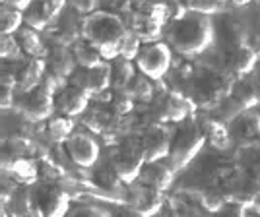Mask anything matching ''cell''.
Segmentation results:
<instances>
[{
  "instance_id": "cell-1",
  "label": "cell",
  "mask_w": 260,
  "mask_h": 217,
  "mask_svg": "<svg viewBox=\"0 0 260 217\" xmlns=\"http://www.w3.org/2000/svg\"><path fill=\"white\" fill-rule=\"evenodd\" d=\"M165 41L171 49L184 56L204 53L214 41V23L210 16L186 12L183 16L169 20L165 25Z\"/></svg>"
},
{
  "instance_id": "cell-2",
  "label": "cell",
  "mask_w": 260,
  "mask_h": 217,
  "mask_svg": "<svg viewBox=\"0 0 260 217\" xmlns=\"http://www.w3.org/2000/svg\"><path fill=\"white\" fill-rule=\"evenodd\" d=\"M128 31L126 22L119 14L109 10H95L87 14L82 25V37L95 45L105 60L119 56V47Z\"/></svg>"
},
{
  "instance_id": "cell-3",
  "label": "cell",
  "mask_w": 260,
  "mask_h": 217,
  "mask_svg": "<svg viewBox=\"0 0 260 217\" xmlns=\"http://www.w3.org/2000/svg\"><path fill=\"white\" fill-rule=\"evenodd\" d=\"M233 82V74H229L223 66H204L194 70L192 76L188 78L186 93L196 107L216 108L229 95Z\"/></svg>"
},
{
  "instance_id": "cell-4",
  "label": "cell",
  "mask_w": 260,
  "mask_h": 217,
  "mask_svg": "<svg viewBox=\"0 0 260 217\" xmlns=\"http://www.w3.org/2000/svg\"><path fill=\"white\" fill-rule=\"evenodd\" d=\"M204 143H206L204 122L200 124L198 120L186 119L179 122L175 128L173 136H171V152H169L167 159L179 171L194 159Z\"/></svg>"
},
{
  "instance_id": "cell-5",
  "label": "cell",
  "mask_w": 260,
  "mask_h": 217,
  "mask_svg": "<svg viewBox=\"0 0 260 217\" xmlns=\"http://www.w3.org/2000/svg\"><path fill=\"white\" fill-rule=\"evenodd\" d=\"M27 211L39 217H58L68 213L70 198L62 186L54 180H35L27 188Z\"/></svg>"
},
{
  "instance_id": "cell-6",
  "label": "cell",
  "mask_w": 260,
  "mask_h": 217,
  "mask_svg": "<svg viewBox=\"0 0 260 217\" xmlns=\"http://www.w3.org/2000/svg\"><path fill=\"white\" fill-rule=\"evenodd\" d=\"M58 87H60V84L54 78L45 74L43 82L39 86H35L29 91H22V95L18 99L20 115L33 124L49 120L53 111H56L54 108V91Z\"/></svg>"
},
{
  "instance_id": "cell-7",
  "label": "cell",
  "mask_w": 260,
  "mask_h": 217,
  "mask_svg": "<svg viewBox=\"0 0 260 217\" xmlns=\"http://www.w3.org/2000/svg\"><path fill=\"white\" fill-rule=\"evenodd\" d=\"M134 62H136L138 72L152 78L153 82H159L171 70L173 49L167 41L165 43L163 41H144Z\"/></svg>"
},
{
  "instance_id": "cell-8",
  "label": "cell",
  "mask_w": 260,
  "mask_h": 217,
  "mask_svg": "<svg viewBox=\"0 0 260 217\" xmlns=\"http://www.w3.org/2000/svg\"><path fill=\"white\" fill-rule=\"evenodd\" d=\"M146 161L148 159H146L144 150H142L140 136L138 138H126V140H122L113 150V155H111V163H113L115 171L119 173V176L126 185L138 180L142 167H144Z\"/></svg>"
},
{
  "instance_id": "cell-9",
  "label": "cell",
  "mask_w": 260,
  "mask_h": 217,
  "mask_svg": "<svg viewBox=\"0 0 260 217\" xmlns=\"http://www.w3.org/2000/svg\"><path fill=\"white\" fill-rule=\"evenodd\" d=\"M68 82L84 87L91 97H101L109 89H113L111 84V64L109 60L95 66H76L70 74Z\"/></svg>"
},
{
  "instance_id": "cell-10",
  "label": "cell",
  "mask_w": 260,
  "mask_h": 217,
  "mask_svg": "<svg viewBox=\"0 0 260 217\" xmlns=\"http://www.w3.org/2000/svg\"><path fill=\"white\" fill-rule=\"evenodd\" d=\"M64 152L68 159L82 167V169H91L99 161V143L93 136H89L86 132H72L64 141Z\"/></svg>"
},
{
  "instance_id": "cell-11",
  "label": "cell",
  "mask_w": 260,
  "mask_h": 217,
  "mask_svg": "<svg viewBox=\"0 0 260 217\" xmlns=\"http://www.w3.org/2000/svg\"><path fill=\"white\" fill-rule=\"evenodd\" d=\"M171 132L167 130L165 122H153L146 130L140 132V143L148 161L167 159L171 152Z\"/></svg>"
},
{
  "instance_id": "cell-12",
  "label": "cell",
  "mask_w": 260,
  "mask_h": 217,
  "mask_svg": "<svg viewBox=\"0 0 260 217\" xmlns=\"http://www.w3.org/2000/svg\"><path fill=\"white\" fill-rule=\"evenodd\" d=\"M192 99L184 95L181 91H167L155 107V117L159 122L165 124H179L183 120L188 119V115L192 113Z\"/></svg>"
},
{
  "instance_id": "cell-13",
  "label": "cell",
  "mask_w": 260,
  "mask_h": 217,
  "mask_svg": "<svg viewBox=\"0 0 260 217\" xmlns=\"http://www.w3.org/2000/svg\"><path fill=\"white\" fill-rule=\"evenodd\" d=\"M66 0H29L23 8V22L39 31L49 29L60 16Z\"/></svg>"
},
{
  "instance_id": "cell-14",
  "label": "cell",
  "mask_w": 260,
  "mask_h": 217,
  "mask_svg": "<svg viewBox=\"0 0 260 217\" xmlns=\"http://www.w3.org/2000/svg\"><path fill=\"white\" fill-rule=\"evenodd\" d=\"M91 95L84 87L76 86L72 82H66L54 91V108L68 117H80L89 108Z\"/></svg>"
},
{
  "instance_id": "cell-15",
  "label": "cell",
  "mask_w": 260,
  "mask_h": 217,
  "mask_svg": "<svg viewBox=\"0 0 260 217\" xmlns=\"http://www.w3.org/2000/svg\"><path fill=\"white\" fill-rule=\"evenodd\" d=\"M128 190V202L132 206L134 213H142V215H152L157 213L163 206V192L157 188L144 185L140 180L130 183Z\"/></svg>"
},
{
  "instance_id": "cell-16",
  "label": "cell",
  "mask_w": 260,
  "mask_h": 217,
  "mask_svg": "<svg viewBox=\"0 0 260 217\" xmlns=\"http://www.w3.org/2000/svg\"><path fill=\"white\" fill-rule=\"evenodd\" d=\"M256 60H258V54L254 51V47L245 41V43L228 47L223 56V68L235 78L249 76L256 66Z\"/></svg>"
},
{
  "instance_id": "cell-17",
  "label": "cell",
  "mask_w": 260,
  "mask_h": 217,
  "mask_svg": "<svg viewBox=\"0 0 260 217\" xmlns=\"http://www.w3.org/2000/svg\"><path fill=\"white\" fill-rule=\"evenodd\" d=\"M14 74L18 80V89L29 91L43 82L45 74H47V60L41 56H23L18 60Z\"/></svg>"
},
{
  "instance_id": "cell-18",
  "label": "cell",
  "mask_w": 260,
  "mask_h": 217,
  "mask_svg": "<svg viewBox=\"0 0 260 217\" xmlns=\"http://www.w3.org/2000/svg\"><path fill=\"white\" fill-rule=\"evenodd\" d=\"M175 169L171 163H167L165 159H155V161H146L140 171L138 180L144 185L157 188V190H169V186L173 185L175 180Z\"/></svg>"
},
{
  "instance_id": "cell-19",
  "label": "cell",
  "mask_w": 260,
  "mask_h": 217,
  "mask_svg": "<svg viewBox=\"0 0 260 217\" xmlns=\"http://www.w3.org/2000/svg\"><path fill=\"white\" fill-rule=\"evenodd\" d=\"M47 74L54 78L58 84L68 82L70 74L76 68V60L70 53V49H64L62 45H58V49H54L51 53H47Z\"/></svg>"
},
{
  "instance_id": "cell-20",
  "label": "cell",
  "mask_w": 260,
  "mask_h": 217,
  "mask_svg": "<svg viewBox=\"0 0 260 217\" xmlns=\"http://www.w3.org/2000/svg\"><path fill=\"white\" fill-rule=\"evenodd\" d=\"M228 124L233 140L241 141V143H249L260 136V117L256 113H252L250 108L243 111L233 120H229Z\"/></svg>"
},
{
  "instance_id": "cell-21",
  "label": "cell",
  "mask_w": 260,
  "mask_h": 217,
  "mask_svg": "<svg viewBox=\"0 0 260 217\" xmlns=\"http://www.w3.org/2000/svg\"><path fill=\"white\" fill-rule=\"evenodd\" d=\"M231 99L237 103L243 111L247 108H254L260 103V89L256 82L249 76H241L233 82V87L229 91Z\"/></svg>"
},
{
  "instance_id": "cell-22",
  "label": "cell",
  "mask_w": 260,
  "mask_h": 217,
  "mask_svg": "<svg viewBox=\"0 0 260 217\" xmlns=\"http://www.w3.org/2000/svg\"><path fill=\"white\" fill-rule=\"evenodd\" d=\"M91 183L98 186L99 190H105L111 196H117L122 190V185H126L122 178L119 176V173L115 171L113 163H103V165H93L91 167Z\"/></svg>"
},
{
  "instance_id": "cell-23",
  "label": "cell",
  "mask_w": 260,
  "mask_h": 217,
  "mask_svg": "<svg viewBox=\"0 0 260 217\" xmlns=\"http://www.w3.org/2000/svg\"><path fill=\"white\" fill-rule=\"evenodd\" d=\"M14 35H16V39H18V43H20L25 56H41V58H45L47 49H45L43 39L39 35V29H35L31 25H25L23 23Z\"/></svg>"
},
{
  "instance_id": "cell-24",
  "label": "cell",
  "mask_w": 260,
  "mask_h": 217,
  "mask_svg": "<svg viewBox=\"0 0 260 217\" xmlns=\"http://www.w3.org/2000/svg\"><path fill=\"white\" fill-rule=\"evenodd\" d=\"M204 132H206V141L214 146L216 150H228L233 141L229 124L221 119H210L204 122Z\"/></svg>"
},
{
  "instance_id": "cell-25",
  "label": "cell",
  "mask_w": 260,
  "mask_h": 217,
  "mask_svg": "<svg viewBox=\"0 0 260 217\" xmlns=\"http://www.w3.org/2000/svg\"><path fill=\"white\" fill-rule=\"evenodd\" d=\"M70 53L76 60V66H95L105 62V56L101 54L95 45H91L87 39H76L72 47H70Z\"/></svg>"
},
{
  "instance_id": "cell-26",
  "label": "cell",
  "mask_w": 260,
  "mask_h": 217,
  "mask_svg": "<svg viewBox=\"0 0 260 217\" xmlns=\"http://www.w3.org/2000/svg\"><path fill=\"white\" fill-rule=\"evenodd\" d=\"M134 60H128L124 56H115L109 60L111 64V84H113V89H126V86L130 84V80L136 76V70L132 66Z\"/></svg>"
},
{
  "instance_id": "cell-27",
  "label": "cell",
  "mask_w": 260,
  "mask_h": 217,
  "mask_svg": "<svg viewBox=\"0 0 260 217\" xmlns=\"http://www.w3.org/2000/svg\"><path fill=\"white\" fill-rule=\"evenodd\" d=\"M72 132H74V117L60 113L58 117H51L47 120V136L56 143H64Z\"/></svg>"
},
{
  "instance_id": "cell-28",
  "label": "cell",
  "mask_w": 260,
  "mask_h": 217,
  "mask_svg": "<svg viewBox=\"0 0 260 217\" xmlns=\"http://www.w3.org/2000/svg\"><path fill=\"white\" fill-rule=\"evenodd\" d=\"M124 91H128L130 95L134 97V101H142V103H146V101H152L153 99V80L152 78H148L146 74H142V72H136V76L130 80V84L126 86Z\"/></svg>"
},
{
  "instance_id": "cell-29",
  "label": "cell",
  "mask_w": 260,
  "mask_h": 217,
  "mask_svg": "<svg viewBox=\"0 0 260 217\" xmlns=\"http://www.w3.org/2000/svg\"><path fill=\"white\" fill-rule=\"evenodd\" d=\"M200 200H202L204 209H208V211H217V209L228 206L225 188L221 185H217V183H212L204 190H200Z\"/></svg>"
},
{
  "instance_id": "cell-30",
  "label": "cell",
  "mask_w": 260,
  "mask_h": 217,
  "mask_svg": "<svg viewBox=\"0 0 260 217\" xmlns=\"http://www.w3.org/2000/svg\"><path fill=\"white\" fill-rule=\"evenodd\" d=\"M0 20H2V33H16L23 23V10L22 8H14L8 4H2L0 10Z\"/></svg>"
},
{
  "instance_id": "cell-31",
  "label": "cell",
  "mask_w": 260,
  "mask_h": 217,
  "mask_svg": "<svg viewBox=\"0 0 260 217\" xmlns=\"http://www.w3.org/2000/svg\"><path fill=\"white\" fill-rule=\"evenodd\" d=\"M0 56H2V60H6V62H16V60H20V58L25 56L14 33H12V35L10 33H2V41H0Z\"/></svg>"
},
{
  "instance_id": "cell-32",
  "label": "cell",
  "mask_w": 260,
  "mask_h": 217,
  "mask_svg": "<svg viewBox=\"0 0 260 217\" xmlns=\"http://www.w3.org/2000/svg\"><path fill=\"white\" fill-rule=\"evenodd\" d=\"M16 91L18 89V80H16V74L14 72H8L4 70L2 72V97H0V103H2V108H8L16 103Z\"/></svg>"
},
{
  "instance_id": "cell-33",
  "label": "cell",
  "mask_w": 260,
  "mask_h": 217,
  "mask_svg": "<svg viewBox=\"0 0 260 217\" xmlns=\"http://www.w3.org/2000/svg\"><path fill=\"white\" fill-rule=\"evenodd\" d=\"M142 45H144V41H142L136 33L128 29L126 35H124V39H122V43H120V47H119V56H124V58H128V60H136V56H138V53H140Z\"/></svg>"
},
{
  "instance_id": "cell-34",
  "label": "cell",
  "mask_w": 260,
  "mask_h": 217,
  "mask_svg": "<svg viewBox=\"0 0 260 217\" xmlns=\"http://www.w3.org/2000/svg\"><path fill=\"white\" fill-rule=\"evenodd\" d=\"M188 12L204 14V16H216L223 10V2L219 0H184Z\"/></svg>"
},
{
  "instance_id": "cell-35",
  "label": "cell",
  "mask_w": 260,
  "mask_h": 217,
  "mask_svg": "<svg viewBox=\"0 0 260 217\" xmlns=\"http://www.w3.org/2000/svg\"><path fill=\"white\" fill-rule=\"evenodd\" d=\"M66 2L72 10L80 12V14H91V12H95L99 0H66Z\"/></svg>"
},
{
  "instance_id": "cell-36",
  "label": "cell",
  "mask_w": 260,
  "mask_h": 217,
  "mask_svg": "<svg viewBox=\"0 0 260 217\" xmlns=\"http://www.w3.org/2000/svg\"><path fill=\"white\" fill-rule=\"evenodd\" d=\"M29 0H2V4H8V6H14V8H25Z\"/></svg>"
},
{
  "instance_id": "cell-37",
  "label": "cell",
  "mask_w": 260,
  "mask_h": 217,
  "mask_svg": "<svg viewBox=\"0 0 260 217\" xmlns=\"http://www.w3.org/2000/svg\"><path fill=\"white\" fill-rule=\"evenodd\" d=\"M233 6H237V8H241V6H247V4H250L252 0H229Z\"/></svg>"
},
{
  "instance_id": "cell-38",
  "label": "cell",
  "mask_w": 260,
  "mask_h": 217,
  "mask_svg": "<svg viewBox=\"0 0 260 217\" xmlns=\"http://www.w3.org/2000/svg\"><path fill=\"white\" fill-rule=\"evenodd\" d=\"M219 2H223V4H225V2H228V0H219Z\"/></svg>"
}]
</instances>
